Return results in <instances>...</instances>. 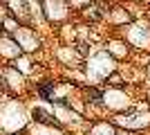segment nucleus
<instances>
[{
	"instance_id": "obj_1",
	"label": "nucleus",
	"mask_w": 150,
	"mask_h": 135,
	"mask_svg": "<svg viewBox=\"0 0 150 135\" xmlns=\"http://www.w3.org/2000/svg\"><path fill=\"white\" fill-rule=\"evenodd\" d=\"M34 119H40V124H56V119H54V117H50L45 110H40V108L34 110Z\"/></svg>"
},
{
	"instance_id": "obj_2",
	"label": "nucleus",
	"mask_w": 150,
	"mask_h": 135,
	"mask_svg": "<svg viewBox=\"0 0 150 135\" xmlns=\"http://www.w3.org/2000/svg\"><path fill=\"white\" fill-rule=\"evenodd\" d=\"M88 95L92 97V99H96V101H101V92H99V90H92V88H90V90H88Z\"/></svg>"
},
{
	"instance_id": "obj_3",
	"label": "nucleus",
	"mask_w": 150,
	"mask_h": 135,
	"mask_svg": "<svg viewBox=\"0 0 150 135\" xmlns=\"http://www.w3.org/2000/svg\"><path fill=\"white\" fill-rule=\"evenodd\" d=\"M40 95H43V97H50L52 95V88H50V86H40Z\"/></svg>"
}]
</instances>
